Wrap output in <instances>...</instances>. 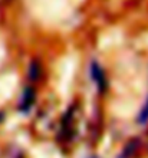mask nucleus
Instances as JSON below:
<instances>
[{"label": "nucleus", "mask_w": 148, "mask_h": 158, "mask_svg": "<svg viewBox=\"0 0 148 158\" xmlns=\"http://www.w3.org/2000/svg\"><path fill=\"white\" fill-rule=\"evenodd\" d=\"M91 75H92V79H94L96 85H98V89L101 92H104L107 89V79H105V73H104L102 68L99 66L96 62H92L91 65Z\"/></svg>", "instance_id": "1"}, {"label": "nucleus", "mask_w": 148, "mask_h": 158, "mask_svg": "<svg viewBox=\"0 0 148 158\" xmlns=\"http://www.w3.org/2000/svg\"><path fill=\"white\" fill-rule=\"evenodd\" d=\"M35 89L32 86H26L25 88V92H23V98H22V104H20V109L22 111H27L33 105L35 102Z\"/></svg>", "instance_id": "2"}, {"label": "nucleus", "mask_w": 148, "mask_h": 158, "mask_svg": "<svg viewBox=\"0 0 148 158\" xmlns=\"http://www.w3.org/2000/svg\"><path fill=\"white\" fill-rule=\"evenodd\" d=\"M40 73H42L40 62H39L37 59H33L32 62L29 63V69H27V78H29L32 82H36V81H39V78H40Z\"/></svg>", "instance_id": "3"}, {"label": "nucleus", "mask_w": 148, "mask_h": 158, "mask_svg": "<svg viewBox=\"0 0 148 158\" xmlns=\"http://www.w3.org/2000/svg\"><path fill=\"white\" fill-rule=\"evenodd\" d=\"M147 121H148V101H147V104L144 105L142 111H141L140 117H138V122H140V124H145Z\"/></svg>", "instance_id": "4"}, {"label": "nucleus", "mask_w": 148, "mask_h": 158, "mask_svg": "<svg viewBox=\"0 0 148 158\" xmlns=\"http://www.w3.org/2000/svg\"><path fill=\"white\" fill-rule=\"evenodd\" d=\"M3 119V114H0V121Z\"/></svg>", "instance_id": "5"}]
</instances>
